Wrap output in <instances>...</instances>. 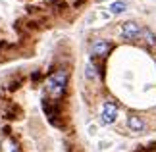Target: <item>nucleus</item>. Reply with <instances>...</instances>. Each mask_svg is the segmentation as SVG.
I'll list each match as a JSON object with an SVG mask.
<instances>
[{"label":"nucleus","instance_id":"1","mask_svg":"<svg viewBox=\"0 0 156 152\" xmlns=\"http://www.w3.org/2000/svg\"><path fill=\"white\" fill-rule=\"evenodd\" d=\"M66 85H68V71L66 69H56L54 73L46 79V94L50 96L52 102H58L66 93Z\"/></svg>","mask_w":156,"mask_h":152},{"label":"nucleus","instance_id":"2","mask_svg":"<svg viewBox=\"0 0 156 152\" xmlns=\"http://www.w3.org/2000/svg\"><path fill=\"white\" fill-rule=\"evenodd\" d=\"M112 50V44L106 39H94L91 42V54L94 58H106Z\"/></svg>","mask_w":156,"mask_h":152},{"label":"nucleus","instance_id":"3","mask_svg":"<svg viewBox=\"0 0 156 152\" xmlns=\"http://www.w3.org/2000/svg\"><path fill=\"white\" fill-rule=\"evenodd\" d=\"M141 31H143V27L139 25V23H135V21H127V23L122 25V37L127 39V41L141 39Z\"/></svg>","mask_w":156,"mask_h":152},{"label":"nucleus","instance_id":"4","mask_svg":"<svg viewBox=\"0 0 156 152\" xmlns=\"http://www.w3.org/2000/svg\"><path fill=\"white\" fill-rule=\"evenodd\" d=\"M116 118H118V106L114 104L112 100H106L104 106H102V114H100L102 123L110 125V123H114V121H116Z\"/></svg>","mask_w":156,"mask_h":152},{"label":"nucleus","instance_id":"5","mask_svg":"<svg viewBox=\"0 0 156 152\" xmlns=\"http://www.w3.org/2000/svg\"><path fill=\"white\" fill-rule=\"evenodd\" d=\"M127 125H129V129L135 131V133H143V131H145V127H147L145 119H143L139 114H129L127 115Z\"/></svg>","mask_w":156,"mask_h":152},{"label":"nucleus","instance_id":"6","mask_svg":"<svg viewBox=\"0 0 156 152\" xmlns=\"http://www.w3.org/2000/svg\"><path fill=\"white\" fill-rule=\"evenodd\" d=\"M141 39L145 41L147 46H154L156 44V35L151 31V29H143V31H141Z\"/></svg>","mask_w":156,"mask_h":152},{"label":"nucleus","instance_id":"7","mask_svg":"<svg viewBox=\"0 0 156 152\" xmlns=\"http://www.w3.org/2000/svg\"><path fill=\"white\" fill-rule=\"evenodd\" d=\"M2 152H20V147L14 139H6L2 143Z\"/></svg>","mask_w":156,"mask_h":152},{"label":"nucleus","instance_id":"8","mask_svg":"<svg viewBox=\"0 0 156 152\" xmlns=\"http://www.w3.org/2000/svg\"><path fill=\"white\" fill-rule=\"evenodd\" d=\"M125 8H127L125 2H114L110 6V12H112V14H122V12H125Z\"/></svg>","mask_w":156,"mask_h":152},{"label":"nucleus","instance_id":"9","mask_svg":"<svg viewBox=\"0 0 156 152\" xmlns=\"http://www.w3.org/2000/svg\"><path fill=\"white\" fill-rule=\"evenodd\" d=\"M85 73H87L89 79H94V77H97V71H94V65H93V64L87 65V71H85Z\"/></svg>","mask_w":156,"mask_h":152}]
</instances>
